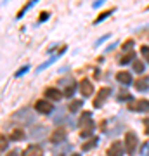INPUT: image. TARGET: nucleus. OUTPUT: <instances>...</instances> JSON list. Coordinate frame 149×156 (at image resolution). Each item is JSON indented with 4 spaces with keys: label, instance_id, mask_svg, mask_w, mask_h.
Returning <instances> with one entry per match:
<instances>
[{
    "label": "nucleus",
    "instance_id": "obj_1",
    "mask_svg": "<svg viewBox=\"0 0 149 156\" xmlns=\"http://www.w3.org/2000/svg\"><path fill=\"white\" fill-rule=\"evenodd\" d=\"M128 109L130 111H146L149 109V101L147 99H133L128 102Z\"/></svg>",
    "mask_w": 149,
    "mask_h": 156
},
{
    "label": "nucleus",
    "instance_id": "obj_2",
    "mask_svg": "<svg viewBox=\"0 0 149 156\" xmlns=\"http://www.w3.org/2000/svg\"><path fill=\"white\" fill-rule=\"evenodd\" d=\"M135 147H137V135L133 132H127L125 134V149H127V153L132 154L135 151Z\"/></svg>",
    "mask_w": 149,
    "mask_h": 156
},
{
    "label": "nucleus",
    "instance_id": "obj_3",
    "mask_svg": "<svg viewBox=\"0 0 149 156\" xmlns=\"http://www.w3.org/2000/svg\"><path fill=\"white\" fill-rule=\"evenodd\" d=\"M66 134H68V132H66V128H64V127H57L54 132L49 135V140L52 142V144H57V142H61V140L66 137Z\"/></svg>",
    "mask_w": 149,
    "mask_h": 156
},
{
    "label": "nucleus",
    "instance_id": "obj_4",
    "mask_svg": "<svg viewBox=\"0 0 149 156\" xmlns=\"http://www.w3.org/2000/svg\"><path fill=\"white\" fill-rule=\"evenodd\" d=\"M35 109H37L38 113H42V115H49V113L54 109V106L50 104L49 101L40 99V101H37V102H35Z\"/></svg>",
    "mask_w": 149,
    "mask_h": 156
},
{
    "label": "nucleus",
    "instance_id": "obj_5",
    "mask_svg": "<svg viewBox=\"0 0 149 156\" xmlns=\"http://www.w3.org/2000/svg\"><path fill=\"white\" fill-rule=\"evenodd\" d=\"M123 149H125V147H123V142L115 140V142L108 147L106 153H108V156H123Z\"/></svg>",
    "mask_w": 149,
    "mask_h": 156
},
{
    "label": "nucleus",
    "instance_id": "obj_6",
    "mask_svg": "<svg viewBox=\"0 0 149 156\" xmlns=\"http://www.w3.org/2000/svg\"><path fill=\"white\" fill-rule=\"evenodd\" d=\"M80 92H82V95H85V97H88V95L94 92V87L90 83V80L83 78L82 82H80Z\"/></svg>",
    "mask_w": 149,
    "mask_h": 156
},
{
    "label": "nucleus",
    "instance_id": "obj_7",
    "mask_svg": "<svg viewBox=\"0 0 149 156\" xmlns=\"http://www.w3.org/2000/svg\"><path fill=\"white\" fill-rule=\"evenodd\" d=\"M109 92H111V89L109 87H106V89H101L99 90V94H97V97H95V101H94V106L95 108H101V104H102V101L109 95Z\"/></svg>",
    "mask_w": 149,
    "mask_h": 156
},
{
    "label": "nucleus",
    "instance_id": "obj_8",
    "mask_svg": "<svg viewBox=\"0 0 149 156\" xmlns=\"http://www.w3.org/2000/svg\"><path fill=\"white\" fill-rule=\"evenodd\" d=\"M44 153H42V147L40 146H28L26 149L23 151L21 156H42Z\"/></svg>",
    "mask_w": 149,
    "mask_h": 156
},
{
    "label": "nucleus",
    "instance_id": "obj_9",
    "mask_svg": "<svg viewBox=\"0 0 149 156\" xmlns=\"http://www.w3.org/2000/svg\"><path fill=\"white\" fill-rule=\"evenodd\" d=\"M62 92L61 90H57V89H54V87H50V89H47L45 90V97H49V99H54V101H59V99H62Z\"/></svg>",
    "mask_w": 149,
    "mask_h": 156
},
{
    "label": "nucleus",
    "instance_id": "obj_10",
    "mask_svg": "<svg viewBox=\"0 0 149 156\" xmlns=\"http://www.w3.org/2000/svg\"><path fill=\"white\" fill-rule=\"evenodd\" d=\"M116 80L120 82V83H123V85H128L130 82H132V75L128 71H118L116 73Z\"/></svg>",
    "mask_w": 149,
    "mask_h": 156
},
{
    "label": "nucleus",
    "instance_id": "obj_11",
    "mask_svg": "<svg viewBox=\"0 0 149 156\" xmlns=\"http://www.w3.org/2000/svg\"><path fill=\"white\" fill-rule=\"evenodd\" d=\"M90 123H92L90 113H88V111H83L82 116H80V120H78V127H80V128H85V127H88Z\"/></svg>",
    "mask_w": 149,
    "mask_h": 156
},
{
    "label": "nucleus",
    "instance_id": "obj_12",
    "mask_svg": "<svg viewBox=\"0 0 149 156\" xmlns=\"http://www.w3.org/2000/svg\"><path fill=\"white\" fill-rule=\"evenodd\" d=\"M9 139H11V140H21V139H24V130H23V128H14L11 134H9Z\"/></svg>",
    "mask_w": 149,
    "mask_h": 156
},
{
    "label": "nucleus",
    "instance_id": "obj_13",
    "mask_svg": "<svg viewBox=\"0 0 149 156\" xmlns=\"http://www.w3.org/2000/svg\"><path fill=\"white\" fill-rule=\"evenodd\" d=\"M146 87H147V76L146 78H139V80H135V89L137 90H144L146 89Z\"/></svg>",
    "mask_w": 149,
    "mask_h": 156
},
{
    "label": "nucleus",
    "instance_id": "obj_14",
    "mask_svg": "<svg viewBox=\"0 0 149 156\" xmlns=\"http://www.w3.org/2000/svg\"><path fill=\"white\" fill-rule=\"evenodd\" d=\"M92 128H94V123H90V125L85 127V128H80V135H82V137H88V135L92 134Z\"/></svg>",
    "mask_w": 149,
    "mask_h": 156
},
{
    "label": "nucleus",
    "instance_id": "obj_15",
    "mask_svg": "<svg viewBox=\"0 0 149 156\" xmlns=\"http://www.w3.org/2000/svg\"><path fill=\"white\" fill-rule=\"evenodd\" d=\"M133 56H135V54H133V50H132V52H127V54H125V56L120 59V62H122V64H127V62L132 61V57H133Z\"/></svg>",
    "mask_w": 149,
    "mask_h": 156
},
{
    "label": "nucleus",
    "instance_id": "obj_16",
    "mask_svg": "<svg viewBox=\"0 0 149 156\" xmlns=\"http://www.w3.org/2000/svg\"><path fill=\"white\" fill-rule=\"evenodd\" d=\"M80 108H82V101H73L71 104H69V111L75 113L76 109H80Z\"/></svg>",
    "mask_w": 149,
    "mask_h": 156
},
{
    "label": "nucleus",
    "instance_id": "obj_17",
    "mask_svg": "<svg viewBox=\"0 0 149 156\" xmlns=\"http://www.w3.org/2000/svg\"><path fill=\"white\" fill-rule=\"evenodd\" d=\"M95 140H97V139H95V137H92V139H90V142H85V144L82 146V149H83V151H88L90 147H94V146H95Z\"/></svg>",
    "mask_w": 149,
    "mask_h": 156
},
{
    "label": "nucleus",
    "instance_id": "obj_18",
    "mask_svg": "<svg viewBox=\"0 0 149 156\" xmlns=\"http://www.w3.org/2000/svg\"><path fill=\"white\" fill-rule=\"evenodd\" d=\"M133 69H135L137 73H140V71H142V69H144L142 61H139V59H135V61H133Z\"/></svg>",
    "mask_w": 149,
    "mask_h": 156
},
{
    "label": "nucleus",
    "instance_id": "obj_19",
    "mask_svg": "<svg viewBox=\"0 0 149 156\" xmlns=\"http://www.w3.org/2000/svg\"><path fill=\"white\" fill-rule=\"evenodd\" d=\"M140 54H142V56L146 57V61L149 62V47H146V45H144V47H140Z\"/></svg>",
    "mask_w": 149,
    "mask_h": 156
},
{
    "label": "nucleus",
    "instance_id": "obj_20",
    "mask_svg": "<svg viewBox=\"0 0 149 156\" xmlns=\"http://www.w3.org/2000/svg\"><path fill=\"white\" fill-rule=\"evenodd\" d=\"M0 140H2V146H0V147H2V151H5V146H7V137H5V135H2V137H0Z\"/></svg>",
    "mask_w": 149,
    "mask_h": 156
},
{
    "label": "nucleus",
    "instance_id": "obj_21",
    "mask_svg": "<svg viewBox=\"0 0 149 156\" xmlns=\"http://www.w3.org/2000/svg\"><path fill=\"white\" fill-rule=\"evenodd\" d=\"M144 132H146V134H149V118H146V120H144Z\"/></svg>",
    "mask_w": 149,
    "mask_h": 156
},
{
    "label": "nucleus",
    "instance_id": "obj_22",
    "mask_svg": "<svg viewBox=\"0 0 149 156\" xmlns=\"http://www.w3.org/2000/svg\"><path fill=\"white\" fill-rule=\"evenodd\" d=\"M73 90H75V85H73V87H68L66 92H64V95H68V97H69V95L73 94Z\"/></svg>",
    "mask_w": 149,
    "mask_h": 156
},
{
    "label": "nucleus",
    "instance_id": "obj_23",
    "mask_svg": "<svg viewBox=\"0 0 149 156\" xmlns=\"http://www.w3.org/2000/svg\"><path fill=\"white\" fill-rule=\"evenodd\" d=\"M130 45H133V40H127V42L123 44V49H128Z\"/></svg>",
    "mask_w": 149,
    "mask_h": 156
},
{
    "label": "nucleus",
    "instance_id": "obj_24",
    "mask_svg": "<svg viewBox=\"0 0 149 156\" xmlns=\"http://www.w3.org/2000/svg\"><path fill=\"white\" fill-rule=\"evenodd\" d=\"M120 97H122L123 101H125V99H130V95H128L127 92H122V94H120Z\"/></svg>",
    "mask_w": 149,
    "mask_h": 156
},
{
    "label": "nucleus",
    "instance_id": "obj_25",
    "mask_svg": "<svg viewBox=\"0 0 149 156\" xmlns=\"http://www.w3.org/2000/svg\"><path fill=\"white\" fill-rule=\"evenodd\" d=\"M73 156H76V154H73Z\"/></svg>",
    "mask_w": 149,
    "mask_h": 156
}]
</instances>
